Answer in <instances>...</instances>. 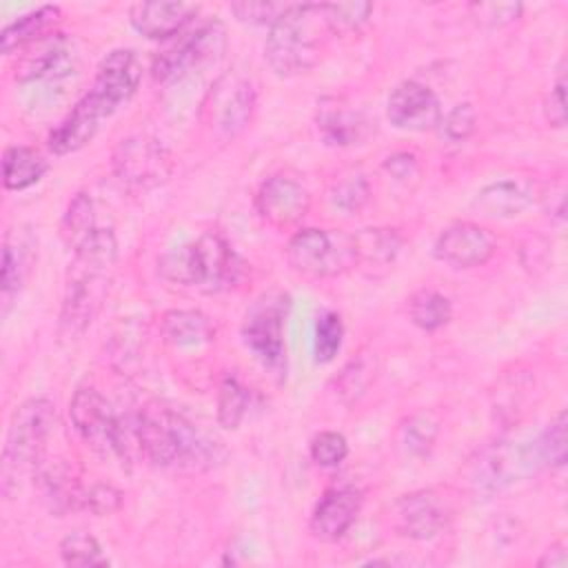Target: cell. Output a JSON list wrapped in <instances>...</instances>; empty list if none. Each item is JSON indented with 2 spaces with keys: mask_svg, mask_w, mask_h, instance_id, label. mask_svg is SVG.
I'll return each mask as SVG.
<instances>
[{
  "mask_svg": "<svg viewBox=\"0 0 568 568\" xmlns=\"http://www.w3.org/2000/svg\"><path fill=\"white\" fill-rule=\"evenodd\" d=\"M371 2H324L326 22L333 36L357 31L371 16Z\"/></svg>",
  "mask_w": 568,
  "mask_h": 568,
  "instance_id": "35",
  "label": "cell"
},
{
  "mask_svg": "<svg viewBox=\"0 0 568 568\" xmlns=\"http://www.w3.org/2000/svg\"><path fill=\"white\" fill-rule=\"evenodd\" d=\"M138 415L142 457L153 466L206 470L226 455L222 446L200 433L193 422L160 402H149Z\"/></svg>",
  "mask_w": 568,
  "mask_h": 568,
  "instance_id": "2",
  "label": "cell"
},
{
  "mask_svg": "<svg viewBox=\"0 0 568 568\" xmlns=\"http://www.w3.org/2000/svg\"><path fill=\"white\" fill-rule=\"evenodd\" d=\"M362 510V493L353 486L328 488L315 504L308 530L320 541H337L355 524Z\"/></svg>",
  "mask_w": 568,
  "mask_h": 568,
  "instance_id": "16",
  "label": "cell"
},
{
  "mask_svg": "<svg viewBox=\"0 0 568 568\" xmlns=\"http://www.w3.org/2000/svg\"><path fill=\"white\" fill-rule=\"evenodd\" d=\"M402 240L393 229H362L353 235V248L357 262L388 264L399 253Z\"/></svg>",
  "mask_w": 568,
  "mask_h": 568,
  "instance_id": "29",
  "label": "cell"
},
{
  "mask_svg": "<svg viewBox=\"0 0 568 568\" xmlns=\"http://www.w3.org/2000/svg\"><path fill=\"white\" fill-rule=\"evenodd\" d=\"M166 280L202 293L233 288L244 273V262L220 233H202L175 253L164 255L160 264Z\"/></svg>",
  "mask_w": 568,
  "mask_h": 568,
  "instance_id": "3",
  "label": "cell"
},
{
  "mask_svg": "<svg viewBox=\"0 0 568 568\" xmlns=\"http://www.w3.org/2000/svg\"><path fill=\"white\" fill-rule=\"evenodd\" d=\"M197 9L200 7L191 2H138L129 9V22L140 36L164 40L182 33L197 16Z\"/></svg>",
  "mask_w": 568,
  "mask_h": 568,
  "instance_id": "19",
  "label": "cell"
},
{
  "mask_svg": "<svg viewBox=\"0 0 568 568\" xmlns=\"http://www.w3.org/2000/svg\"><path fill=\"white\" fill-rule=\"evenodd\" d=\"M546 118L552 126H564L566 124V78L564 69H559L557 82L550 89V95L546 100Z\"/></svg>",
  "mask_w": 568,
  "mask_h": 568,
  "instance_id": "43",
  "label": "cell"
},
{
  "mask_svg": "<svg viewBox=\"0 0 568 568\" xmlns=\"http://www.w3.org/2000/svg\"><path fill=\"white\" fill-rule=\"evenodd\" d=\"M226 49V31L220 22L200 24L182 33L173 44L160 51L153 60V78L158 82H175L195 69L215 62Z\"/></svg>",
  "mask_w": 568,
  "mask_h": 568,
  "instance_id": "9",
  "label": "cell"
},
{
  "mask_svg": "<svg viewBox=\"0 0 568 568\" xmlns=\"http://www.w3.org/2000/svg\"><path fill=\"white\" fill-rule=\"evenodd\" d=\"M521 453L530 470L537 466L561 468L566 464V413L559 410L541 430V435L521 448Z\"/></svg>",
  "mask_w": 568,
  "mask_h": 568,
  "instance_id": "27",
  "label": "cell"
},
{
  "mask_svg": "<svg viewBox=\"0 0 568 568\" xmlns=\"http://www.w3.org/2000/svg\"><path fill=\"white\" fill-rule=\"evenodd\" d=\"M291 297L282 291H268L253 302L248 308L242 337L251 353L262 362L264 368L282 375L286 368V344H284V324L288 317Z\"/></svg>",
  "mask_w": 568,
  "mask_h": 568,
  "instance_id": "6",
  "label": "cell"
},
{
  "mask_svg": "<svg viewBox=\"0 0 568 568\" xmlns=\"http://www.w3.org/2000/svg\"><path fill=\"white\" fill-rule=\"evenodd\" d=\"M69 417L75 433L95 450V453H115V433H118V413L93 386H78L69 404Z\"/></svg>",
  "mask_w": 568,
  "mask_h": 568,
  "instance_id": "12",
  "label": "cell"
},
{
  "mask_svg": "<svg viewBox=\"0 0 568 568\" xmlns=\"http://www.w3.org/2000/svg\"><path fill=\"white\" fill-rule=\"evenodd\" d=\"M288 264L308 277L337 275L348 266H355L353 235L328 233L324 229H300L286 244Z\"/></svg>",
  "mask_w": 568,
  "mask_h": 568,
  "instance_id": "8",
  "label": "cell"
},
{
  "mask_svg": "<svg viewBox=\"0 0 568 568\" xmlns=\"http://www.w3.org/2000/svg\"><path fill=\"white\" fill-rule=\"evenodd\" d=\"M118 260V240L111 229H95L75 251L67 271L58 335L78 339L95 320L109 293Z\"/></svg>",
  "mask_w": 568,
  "mask_h": 568,
  "instance_id": "1",
  "label": "cell"
},
{
  "mask_svg": "<svg viewBox=\"0 0 568 568\" xmlns=\"http://www.w3.org/2000/svg\"><path fill=\"white\" fill-rule=\"evenodd\" d=\"M55 426V406L47 397H31L22 402L9 422L2 475L4 479L18 470H36L42 462V453Z\"/></svg>",
  "mask_w": 568,
  "mask_h": 568,
  "instance_id": "5",
  "label": "cell"
},
{
  "mask_svg": "<svg viewBox=\"0 0 568 568\" xmlns=\"http://www.w3.org/2000/svg\"><path fill=\"white\" fill-rule=\"evenodd\" d=\"M317 129L326 144L353 146V144H362L368 138L371 122L359 111L333 104V106L320 109Z\"/></svg>",
  "mask_w": 568,
  "mask_h": 568,
  "instance_id": "24",
  "label": "cell"
},
{
  "mask_svg": "<svg viewBox=\"0 0 568 568\" xmlns=\"http://www.w3.org/2000/svg\"><path fill=\"white\" fill-rule=\"evenodd\" d=\"M320 27H328L324 4L291 2L268 29L264 42L268 67L284 78L313 69L320 60Z\"/></svg>",
  "mask_w": 568,
  "mask_h": 568,
  "instance_id": "4",
  "label": "cell"
},
{
  "mask_svg": "<svg viewBox=\"0 0 568 568\" xmlns=\"http://www.w3.org/2000/svg\"><path fill=\"white\" fill-rule=\"evenodd\" d=\"M566 564H568V557H566L564 544H552L539 559V566H550V568H566Z\"/></svg>",
  "mask_w": 568,
  "mask_h": 568,
  "instance_id": "46",
  "label": "cell"
},
{
  "mask_svg": "<svg viewBox=\"0 0 568 568\" xmlns=\"http://www.w3.org/2000/svg\"><path fill=\"white\" fill-rule=\"evenodd\" d=\"M142 80V62L133 49H113L98 64L95 80L87 91L109 115L126 104Z\"/></svg>",
  "mask_w": 568,
  "mask_h": 568,
  "instance_id": "11",
  "label": "cell"
},
{
  "mask_svg": "<svg viewBox=\"0 0 568 568\" xmlns=\"http://www.w3.org/2000/svg\"><path fill=\"white\" fill-rule=\"evenodd\" d=\"M71 60H73L71 42L62 33L53 31L36 40L33 44L24 47V53L16 64V80L24 84L33 80L60 78L69 71Z\"/></svg>",
  "mask_w": 568,
  "mask_h": 568,
  "instance_id": "17",
  "label": "cell"
},
{
  "mask_svg": "<svg viewBox=\"0 0 568 568\" xmlns=\"http://www.w3.org/2000/svg\"><path fill=\"white\" fill-rule=\"evenodd\" d=\"M450 300L433 288H419L408 300V317L422 331H437L450 322Z\"/></svg>",
  "mask_w": 568,
  "mask_h": 568,
  "instance_id": "28",
  "label": "cell"
},
{
  "mask_svg": "<svg viewBox=\"0 0 568 568\" xmlns=\"http://www.w3.org/2000/svg\"><path fill=\"white\" fill-rule=\"evenodd\" d=\"M384 171L390 173V178H395V180H408V178L417 175L419 164L413 153L402 151V153H393L384 160Z\"/></svg>",
  "mask_w": 568,
  "mask_h": 568,
  "instance_id": "45",
  "label": "cell"
},
{
  "mask_svg": "<svg viewBox=\"0 0 568 568\" xmlns=\"http://www.w3.org/2000/svg\"><path fill=\"white\" fill-rule=\"evenodd\" d=\"M470 11L475 13L477 22L486 24V27H504L515 22L524 7L519 2H475L470 4Z\"/></svg>",
  "mask_w": 568,
  "mask_h": 568,
  "instance_id": "41",
  "label": "cell"
},
{
  "mask_svg": "<svg viewBox=\"0 0 568 568\" xmlns=\"http://www.w3.org/2000/svg\"><path fill=\"white\" fill-rule=\"evenodd\" d=\"M439 126H442V133L446 135V140L464 142L473 135V131L477 126V111L470 102L455 104L446 115H442Z\"/></svg>",
  "mask_w": 568,
  "mask_h": 568,
  "instance_id": "38",
  "label": "cell"
},
{
  "mask_svg": "<svg viewBox=\"0 0 568 568\" xmlns=\"http://www.w3.org/2000/svg\"><path fill=\"white\" fill-rule=\"evenodd\" d=\"M24 260L22 251L13 248L7 240L2 246V271H0V284H2V297L9 302L20 291V284L24 280Z\"/></svg>",
  "mask_w": 568,
  "mask_h": 568,
  "instance_id": "40",
  "label": "cell"
},
{
  "mask_svg": "<svg viewBox=\"0 0 568 568\" xmlns=\"http://www.w3.org/2000/svg\"><path fill=\"white\" fill-rule=\"evenodd\" d=\"M311 459L317 464V466H324V468H333L337 464H342L348 455V442L342 433H335V430H324L320 435H315L311 439Z\"/></svg>",
  "mask_w": 568,
  "mask_h": 568,
  "instance_id": "37",
  "label": "cell"
},
{
  "mask_svg": "<svg viewBox=\"0 0 568 568\" xmlns=\"http://www.w3.org/2000/svg\"><path fill=\"white\" fill-rule=\"evenodd\" d=\"M439 424L430 413H415L399 426V444L408 455H426L437 437Z\"/></svg>",
  "mask_w": 568,
  "mask_h": 568,
  "instance_id": "33",
  "label": "cell"
},
{
  "mask_svg": "<svg viewBox=\"0 0 568 568\" xmlns=\"http://www.w3.org/2000/svg\"><path fill=\"white\" fill-rule=\"evenodd\" d=\"M433 255L450 268H475L495 255V237L475 222H453L437 235Z\"/></svg>",
  "mask_w": 568,
  "mask_h": 568,
  "instance_id": "14",
  "label": "cell"
},
{
  "mask_svg": "<svg viewBox=\"0 0 568 568\" xmlns=\"http://www.w3.org/2000/svg\"><path fill=\"white\" fill-rule=\"evenodd\" d=\"M62 18V11L58 4H42L33 11H27L18 16L13 22H9L0 33V51L4 55L20 51L36 40L53 33V27Z\"/></svg>",
  "mask_w": 568,
  "mask_h": 568,
  "instance_id": "22",
  "label": "cell"
},
{
  "mask_svg": "<svg viewBox=\"0 0 568 568\" xmlns=\"http://www.w3.org/2000/svg\"><path fill=\"white\" fill-rule=\"evenodd\" d=\"M532 189L519 180H497L486 184L473 200V211L481 217L506 220L521 215L532 204Z\"/></svg>",
  "mask_w": 568,
  "mask_h": 568,
  "instance_id": "21",
  "label": "cell"
},
{
  "mask_svg": "<svg viewBox=\"0 0 568 568\" xmlns=\"http://www.w3.org/2000/svg\"><path fill=\"white\" fill-rule=\"evenodd\" d=\"M248 408V390L235 375H224L217 386V422L226 430H235Z\"/></svg>",
  "mask_w": 568,
  "mask_h": 568,
  "instance_id": "31",
  "label": "cell"
},
{
  "mask_svg": "<svg viewBox=\"0 0 568 568\" xmlns=\"http://www.w3.org/2000/svg\"><path fill=\"white\" fill-rule=\"evenodd\" d=\"M521 468H528L521 450L515 453L504 446H493L484 450L475 462L473 484L477 493L493 495L495 490H501L506 484H510Z\"/></svg>",
  "mask_w": 568,
  "mask_h": 568,
  "instance_id": "23",
  "label": "cell"
},
{
  "mask_svg": "<svg viewBox=\"0 0 568 568\" xmlns=\"http://www.w3.org/2000/svg\"><path fill=\"white\" fill-rule=\"evenodd\" d=\"M311 209V195L302 182L275 173L268 175L255 195L257 215L273 229H288L304 220Z\"/></svg>",
  "mask_w": 568,
  "mask_h": 568,
  "instance_id": "13",
  "label": "cell"
},
{
  "mask_svg": "<svg viewBox=\"0 0 568 568\" xmlns=\"http://www.w3.org/2000/svg\"><path fill=\"white\" fill-rule=\"evenodd\" d=\"M122 506V493L109 484H95L84 490L82 508L91 510L93 515H109Z\"/></svg>",
  "mask_w": 568,
  "mask_h": 568,
  "instance_id": "42",
  "label": "cell"
},
{
  "mask_svg": "<svg viewBox=\"0 0 568 568\" xmlns=\"http://www.w3.org/2000/svg\"><path fill=\"white\" fill-rule=\"evenodd\" d=\"M49 164L29 146H7L2 153V184L9 191H24L42 180Z\"/></svg>",
  "mask_w": 568,
  "mask_h": 568,
  "instance_id": "26",
  "label": "cell"
},
{
  "mask_svg": "<svg viewBox=\"0 0 568 568\" xmlns=\"http://www.w3.org/2000/svg\"><path fill=\"white\" fill-rule=\"evenodd\" d=\"M342 339H344L342 317L335 311H324L315 324V344H313L315 359L320 364L331 362L342 348Z\"/></svg>",
  "mask_w": 568,
  "mask_h": 568,
  "instance_id": "34",
  "label": "cell"
},
{
  "mask_svg": "<svg viewBox=\"0 0 568 568\" xmlns=\"http://www.w3.org/2000/svg\"><path fill=\"white\" fill-rule=\"evenodd\" d=\"M162 335L173 346L191 348L209 344L213 339V326L200 311L173 308L162 315Z\"/></svg>",
  "mask_w": 568,
  "mask_h": 568,
  "instance_id": "25",
  "label": "cell"
},
{
  "mask_svg": "<svg viewBox=\"0 0 568 568\" xmlns=\"http://www.w3.org/2000/svg\"><path fill=\"white\" fill-rule=\"evenodd\" d=\"M450 521L448 501L433 488L402 495L390 508V526L399 537L426 541L446 530Z\"/></svg>",
  "mask_w": 568,
  "mask_h": 568,
  "instance_id": "10",
  "label": "cell"
},
{
  "mask_svg": "<svg viewBox=\"0 0 568 568\" xmlns=\"http://www.w3.org/2000/svg\"><path fill=\"white\" fill-rule=\"evenodd\" d=\"M386 115L402 131H430L442 122V106L430 87L417 80L399 82L386 102Z\"/></svg>",
  "mask_w": 568,
  "mask_h": 568,
  "instance_id": "15",
  "label": "cell"
},
{
  "mask_svg": "<svg viewBox=\"0 0 568 568\" xmlns=\"http://www.w3.org/2000/svg\"><path fill=\"white\" fill-rule=\"evenodd\" d=\"M95 211H93V200L89 193L80 191L73 195V200L67 206V213L60 224V235L62 242L75 251L93 231H95Z\"/></svg>",
  "mask_w": 568,
  "mask_h": 568,
  "instance_id": "30",
  "label": "cell"
},
{
  "mask_svg": "<svg viewBox=\"0 0 568 568\" xmlns=\"http://www.w3.org/2000/svg\"><path fill=\"white\" fill-rule=\"evenodd\" d=\"M253 109H255V91L251 82L240 78L235 80L224 78L217 82L213 118H215V126L226 138H233L246 129V124L251 122Z\"/></svg>",
  "mask_w": 568,
  "mask_h": 568,
  "instance_id": "20",
  "label": "cell"
},
{
  "mask_svg": "<svg viewBox=\"0 0 568 568\" xmlns=\"http://www.w3.org/2000/svg\"><path fill=\"white\" fill-rule=\"evenodd\" d=\"M111 169L129 191H151L171 178L173 158L158 138L135 133L115 144Z\"/></svg>",
  "mask_w": 568,
  "mask_h": 568,
  "instance_id": "7",
  "label": "cell"
},
{
  "mask_svg": "<svg viewBox=\"0 0 568 568\" xmlns=\"http://www.w3.org/2000/svg\"><path fill=\"white\" fill-rule=\"evenodd\" d=\"M104 118H109V113L89 93H84L67 113V118L49 133V149L55 155H69L80 151L93 140Z\"/></svg>",
  "mask_w": 568,
  "mask_h": 568,
  "instance_id": "18",
  "label": "cell"
},
{
  "mask_svg": "<svg viewBox=\"0 0 568 568\" xmlns=\"http://www.w3.org/2000/svg\"><path fill=\"white\" fill-rule=\"evenodd\" d=\"M291 2H233L229 9L235 13L240 22L273 27Z\"/></svg>",
  "mask_w": 568,
  "mask_h": 568,
  "instance_id": "39",
  "label": "cell"
},
{
  "mask_svg": "<svg viewBox=\"0 0 568 568\" xmlns=\"http://www.w3.org/2000/svg\"><path fill=\"white\" fill-rule=\"evenodd\" d=\"M371 366L364 362V359H357V362H351L344 371H342V377H339V384H342V390L339 393H364V388L368 386L371 382Z\"/></svg>",
  "mask_w": 568,
  "mask_h": 568,
  "instance_id": "44",
  "label": "cell"
},
{
  "mask_svg": "<svg viewBox=\"0 0 568 568\" xmlns=\"http://www.w3.org/2000/svg\"><path fill=\"white\" fill-rule=\"evenodd\" d=\"M60 557L67 566L89 568V566H109V559L102 555L98 539L84 530H73L60 541Z\"/></svg>",
  "mask_w": 568,
  "mask_h": 568,
  "instance_id": "32",
  "label": "cell"
},
{
  "mask_svg": "<svg viewBox=\"0 0 568 568\" xmlns=\"http://www.w3.org/2000/svg\"><path fill=\"white\" fill-rule=\"evenodd\" d=\"M371 197V184L362 173H353L342 178L339 182H335L333 191H331V200L337 209H342L344 213H357L364 209V204Z\"/></svg>",
  "mask_w": 568,
  "mask_h": 568,
  "instance_id": "36",
  "label": "cell"
}]
</instances>
